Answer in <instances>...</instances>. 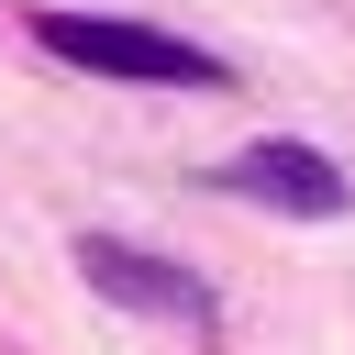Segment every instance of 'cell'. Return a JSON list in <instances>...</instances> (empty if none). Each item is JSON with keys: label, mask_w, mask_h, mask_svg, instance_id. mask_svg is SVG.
I'll return each instance as SVG.
<instances>
[{"label": "cell", "mask_w": 355, "mask_h": 355, "mask_svg": "<svg viewBox=\"0 0 355 355\" xmlns=\"http://www.w3.org/2000/svg\"><path fill=\"white\" fill-rule=\"evenodd\" d=\"M222 189H233V200H266V211H300V222H333V211L355 200L322 144H244V155L222 166Z\"/></svg>", "instance_id": "3"}, {"label": "cell", "mask_w": 355, "mask_h": 355, "mask_svg": "<svg viewBox=\"0 0 355 355\" xmlns=\"http://www.w3.org/2000/svg\"><path fill=\"white\" fill-rule=\"evenodd\" d=\"M44 55L89 67V78H133V89H222V55H200L189 33H155V22H100V11H44L33 22Z\"/></svg>", "instance_id": "1"}, {"label": "cell", "mask_w": 355, "mask_h": 355, "mask_svg": "<svg viewBox=\"0 0 355 355\" xmlns=\"http://www.w3.org/2000/svg\"><path fill=\"white\" fill-rule=\"evenodd\" d=\"M78 277H89L100 300H122V311H155V322H211V288H200L189 266H166V255L122 244V233H78Z\"/></svg>", "instance_id": "2"}]
</instances>
